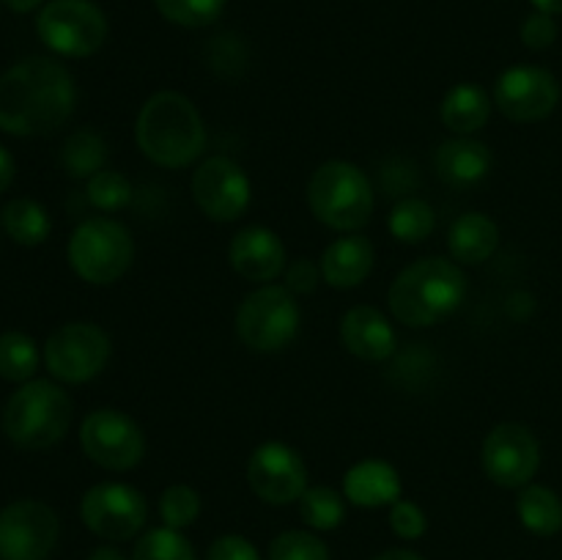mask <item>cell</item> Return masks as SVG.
Wrapping results in <instances>:
<instances>
[{
  "instance_id": "obj_38",
  "label": "cell",
  "mask_w": 562,
  "mask_h": 560,
  "mask_svg": "<svg viewBox=\"0 0 562 560\" xmlns=\"http://www.w3.org/2000/svg\"><path fill=\"white\" fill-rule=\"evenodd\" d=\"M318 280H322V267H316L307 258H300V261L285 267V289L291 294H311L318 285Z\"/></svg>"
},
{
  "instance_id": "obj_42",
  "label": "cell",
  "mask_w": 562,
  "mask_h": 560,
  "mask_svg": "<svg viewBox=\"0 0 562 560\" xmlns=\"http://www.w3.org/2000/svg\"><path fill=\"white\" fill-rule=\"evenodd\" d=\"M3 3L16 14H27V11H36L44 0H3Z\"/></svg>"
},
{
  "instance_id": "obj_40",
  "label": "cell",
  "mask_w": 562,
  "mask_h": 560,
  "mask_svg": "<svg viewBox=\"0 0 562 560\" xmlns=\"http://www.w3.org/2000/svg\"><path fill=\"white\" fill-rule=\"evenodd\" d=\"M88 560H126L124 552L115 547H110V544H104V547H97L91 555H88Z\"/></svg>"
},
{
  "instance_id": "obj_17",
  "label": "cell",
  "mask_w": 562,
  "mask_h": 560,
  "mask_svg": "<svg viewBox=\"0 0 562 560\" xmlns=\"http://www.w3.org/2000/svg\"><path fill=\"white\" fill-rule=\"evenodd\" d=\"M228 261L236 275L258 285L278 280L289 267L283 239L263 225H250L231 239Z\"/></svg>"
},
{
  "instance_id": "obj_24",
  "label": "cell",
  "mask_w": 562,
  "mask_h": 560,
  "mask_svg": "<svg viewBox=\"0 0 562 560\" xmlns=\"http://www.w3.org/2000/svg\"><path fill=\"white\" fill-rule=\"evenodd\" d=\"M516 514L521 525L536 536H554L562 530V500L549 486H538V483L521 486L516 497Z\"/></svg>"
},
{
  "instance_id": "obj_37",
  "label": "cell",
  "mask_w": 562,
  "mask_h": 560,
  "mask_svg": "<svg viewBox=\"0 0 562 560\" xmlns=\"http://www.w3.org/2000/svg\"><path fill=\"white\" fill-rule=\"evenodd\" d=\"M206 560H261V555L245 536L228 533V536H220L217 541H212Z\"/></svg>"
},
{
  "instance_id": "obj_21",
  "label": "cell",
  "mask_w": 562,
  "mask_h": 560,
  "mask_svg": "<svg viewBox=\"0 0 562 560\" xmlns=\"http://www.w3.org/2000/svg\"><path fill=\"white\" fill-rule=\"evenodd\" d=\"M373 258L376 250L368 236H340L322 253V280L333 289H357L371 275Z\"/></svg>"
},
{
  "instance_id": "obj_36",
  "label": "cell",
  "mask_w": 562,
  "mask_h": 560,
  "mask_svg": "<svg viewBox=\"0 0 562 560\" xmlns=\"http://www.w3.org/2000/svg\"><path fill=\"white\" fill-rule=\"evenodd\" d=\"M554 38H558V22H554L552 14L536 11V14H530L521 22V42H525V47L538 53V49L552 47Z\"/></svg>"
},
{
  "instance_id": "obj_3",
  "label": "cell",
  "mask_w": 562,
  "mask_h": 560,
  "mask_svg": "<svg viewBox=\"0 0 562 560\" xmlns=\"http://www.w3.org/2000/svg\"><path fill=\"white\" fill-rule=\"evenodd\" d=\"M467 296V275L453 258H420L409 264L387 291L393 316L406 327H431L456 311Z\"/></svg>"
},
{
  "instance_id": "obj_39",
  "label": "cell",
  "mask_w": 562,
  "mask_h": 560,
  "mask_svg": "<svg viewBox=\"0 0 562 560\" xmlns=\"http://www.w3.org/2000/svg\"><path fill=\"white\" fill-rule=\"evenodd\" d=\"M14 181V157L0 146V192H5Z\"/></svg>"
},
{
  "instance_id": "obj_12",
  "label": "cell",
  "mask_w": 562,
  "mask_h": 560,
  "mask_svg": "<svg viewBox=\"0 0 562 560\" xmlns=\"http://www.w3.org/2000/svg\"><path fill=\"white\" fill-rule=\"evenodd\" d=\"M58 538V514L42 500H14L0 511V560H47Z\"/></svg>"
},
{
  "instance_id": "obj_5",
  "label": "cell",
  "mask_w": 562,
  "mask_h": 560,
  "mask_svg": "<svg viewBox=\"0 0 562 560\" xmlns=\"http://www.w3.org/2000/svg\"><path fill=\"white\" fill-rule=\"evenodd\" d=\"M307 206L327 228L360 231L373 214L371 181L355 163L329 159L307 181Z\"/></svg>"
},
{
  "instance_id": "obj_23",
  "label": "cell",
  "mask_w": 562,
  "mask_h": 560,
  "mask_svg": "<svg viewBox=\"0 0 562 560\" xmlns=\"http://www.w3.org/2000/svg\"><path fill=\"white\" fill-rule=\"evenodd\" d=\"M442 124L448 126L456 135H472V132L483 130L492 115V99L483 91L481 86H472V82H459V86L450 88L442 99Z\"/></svg>"
},
{
  "instance_id": "obj_9",
  "label": "cell",
  "mask_w": 562,
  "mask_h": 560,
  "mask_svg": "<svg viewBox=\"0 0 562 560\" xmlns=\"http://www.w3.org/2000/svg\"><path fill=\"white\" fill-rule=\"evenodd\" d=\"M108 333L91 322H69L44 344V366L58 382L82 384L104 371L110 360Z\"/></svg>"
},
{
  "instance_id": "obj_27",
  "label": "cell",
  "mask_w": 562,
  "mask_h": 560,
  "mask_svg": "<svg viewBox=\"0 0 562 560\" xmlns=\"http://www.w3.org/2000/svg\"><path fill=\"white\" fill-rule=\"evenodd\" d=\"M434 225H437V214H434L431 203L423 201V198H404V201L395 203L387 217L390 234L406 245L426 242Z\"/></svg>"
},
{
  "instance_id": "obj_19",
  "label": "cell",
  "mask_w": 562,
  "mask_h": 560,
  "mask_svg": "<svg viewBox=\"0 0 562 560\" xmlns=\"http://www.w3.org/2000/svg\"><path fill=\"white\" fill-rule=\"evenodd\" d=\"M344 497L357 508H382L401 500V475L382 459L357 461L344 475Z\"/></svg>"
},
{
  "instance_id": "obj_18",
  "label": "cell",
  "mask_w": 562,
  "mask_h": 560,
  "mask_svg": "<svg viewBox=\"0 0 562 560\" xmlns=\"http://www.w3.org/2000/svg\"><path fill=\"white\" fill-rule=\"evenodd\" d=\"M340 340L355 357L382 362L395 351V329L382 311L371 305L349 307L340 318Z\"/></svg>"
},
{
  "instance_id": "obj_25",
  "label": "cell",
  "mask_w": 562,
  "mask_h": 560,
  "mask_svg": "<svg viewBox=\"0 0 562 560\" xmlns=\"http://www.w3.org/2000/svg\"><path fill=\"white\" fill-rule=\"evenodd\" d=\"M3 228L16 245L36 247L47 242L53 220H49L47 209L33 198H14L3 209Z\"/></svg>"
},
{
  "instance_id": "obj_4",
  "label": "cell",
  "mask_w": 562,
  "mask_h": 560,
  "mask_svg": "<svg viewBox=\"0 0 562 560\" xmlns=\"http://www.w3.org/2000/svg\"><path fill=\"white\" fill-rule=\"evenodd\" d=\"M71 423V399L60 384L31 379L14 390L3 410V432L25 450L53 448L66 437Z\"/></svg>"
},
{
  "instance_id": "obj_28",
  "label": "cell",
  "mask_w": 562,
  "mask_h": 560,
  "mask_svg": "<svg viewBox=\"0 0 562 560\" xmlns=\"http://www.w3.org/2000/svg\"><path fill=\"white\" fill-rule=\"evenodd\" d=\"M38 346L31 335L11 333L0 335V377L9 382H31L38 368Z\"/></svg>"
},
{
  "instance_id": "obj_7",
  "label": "cell",
  "mask_w": 562,
  "mask_h": 560,
  "mask_svg": "<svg viewBox=\"0 0 562 560\" xmlns=\"http://www.w3.org/2000/svg\"><path fill=\"white\" fill-rule=\"evenodd\" d=\"M300 333V305L285 285H261L236 311V335L261 355L283 351Z\"/></svg>"
},
{
  "instance_id": "obj_41",
  "label": "cell",
  "mask_w": 562,
  "mask_h": 560,
  "mask_svg": "<svg viewBox=\"0 0 562 560\" xmlns=\"http://www.w3.org/2000/svg\"><path fill=\"white\" fill-rule=\"evenodd\" d=\"M373 560H426V558L417 552H412V549H387V552L376 555Z\"/></svg>"
},
{
  "instance_id": "obj_11",
  "label": "cell",
  "mask_w": 562,
  "mask_h": 560,
  "mask_svg": "<svg viewBox=\"0 0 562 560\" xmlns=\"http://www.w3.org/2000/svg\"><path fill=\"white\" fill-rule=\"evenodd\" d=\"M80 519L104 541H130L146 525L148 503L130 483H97L82 494Z\"/></svg>"
},
{
  "instance_id": "obj_29",
  "label": "cell",
  "mask_w": 562,
  "mask_h": 560,
  "mask_svg": "<svg viewBox=\"0 0 562 560\" xmlns=\"http://www.w3.org/2000/svg\"><path fill=\"white\" fill-rule=\"evenodd\" d=\"M300 516L313 530H335L346 516V497L329 486H307L300 497Z\"/></svg>"
},
{
  "instance_id": "obj_26",
  "label": "cell",
  "mask_w": 562,
  "mask_h": 560,
  "mask_svg": "<svg viewBox=\"0 0 562 560\" xmlns=\"http://www.w3.org/2000/svg\"><path fill=\"white\" fill-rule=\"evenodd\" d=\"M108 163V146L102 137L91 130H80L66 137L64 152H60V165L75 179H91L93 173L104 170Z\"/></svg>"
},
{
  "instance_id": "obj_13",
  "label": "cell",
  "mask_w": 562,
  "mask_h": 560,
  "mask_svg": "<svg viewBox=\"0 0 562 560\" xmlns=\"http://www.w3.org/2000/svg\"><path fill=\"white\" fill-rule=\"evenodd\" d=\"M486 475L503 489H521L541 467V445L521 423H499L486 434L481 448Z\"/></svg>"
},
{
  "instance_id": "obj_14",
  "label": "cell",
  "mask_w": 562,
  "mask_h": 560,
  "mask_svg": "<svg viewBox=\"0 0 562 560\" xmlns=\"http://www.w3.org/2000/svg\"><path fill=\"white\" fill-rule=\"evenodd\" d=\"M252 187L239 163L209 157L192 173V201L214 223H234L247 212Z\"/></svg>"
},
{
  "instance_id": "obj_8",
  "label": "cell",
  "mask_w": 562,
  "mask_h": 560,
  "mask_svg": "<svg viewBox=\"0 0 562 560\" xmlns=\"http://www.w3.org/2000/svg\"><path fill=\"white\" fill-rule=\"evenodd\" d=\"M38 38L64 58H88L108 42V16L91 0H49L36 16Z\"/></svg>"
},
{
  "instance_id": "obj_2",
  "label": "cell",
  "mask_w": 562,
  "mask_h": 560,
  "mask_svg": "<svg viewBox=\"0 0 562 560\" xmlns=\"http://www.w3.org/2000/svg\"><path fill=\"white\" fill-rule=\"evenodd\" d=\"M143 157L159 168H187L206 152V124L179 91H159L143 102L135 124Z\"/></svg>"
},
{
  "instance_id": "obj_1",
  "label": "cell",
  "mask_w": 562,
  "mask_h": 560,
  "mask_svg": "<svg viewBox=\"0 0 562 560\" xmlns=\"http://www.w3.org/2000/svg\"><path fill=\"white\" fill-rule=\"evenodd\" d=\"M75 104V77L53 58L33 55L0 75V130L9 135H49L69 121Z\"/></svg>"
},
{
  "instance_id": "obj_22",
  "label": "cell",
  "mask_w": 562,
  "mask_h": 560,
  "mask_svg": "<svg viewBox=\"0 0 562 560\" xmlns=\"http://www.w3.org/2000/svg\"><path fill=\"white\" fill-rule=\"evenodd\" d=\"M448 247L456 264L475 267V264L488 261V258L494 256V250L499 247L497 223L481 212L461 214V217L450 225Z\"/></svg>"
},
{
  "instance_id": "obj_32",
  "label": "cell",
  "mask_w": 562,
  "mask_h": 560,
  "mask_svg": "<svg viewBox=\"0 0 562 560\" xmlns=\"http://www.w3.org/2000/svg\"><path fill=\"white\" fill-rule=\"evenodd\" d=\"M159 516L173 530H184L201 516V494L187 483H173L159 497Z\"/></svg>"
},
{
  "instance_id": "obj_15",
  "label": "cell",
  "mask_w": 562,
  "mask_h": 560,
  "mask_svg": "<svg viewBox=\"0 0 562 560\" xmlns=\"http://www.w3.org/2000/svg\"><path fill=\"white\" fill-rule=\"evenodd\" d=\"M560 102L558 77L541 66H510L497 77L494 104L516 124H536L554 113Z\"/></svg>"
},
{
  "instance_id": "obj_33",
  "label": "cell",
  "mask_w": 562,
  "mask_h": 560,
  "mask_svg": "<svg viewBox=\"0 0 562 560\" xmlns=\"http://www.w3.org/2000/svg\"><path fill=\"white\" fill-rule=\"evenodd\" d=\"M269 560H333L329 547L307 530H285L269 544Z\"/></svg>"
},
{
  "instance_id": "obj_31",
  "label": "cell",
  "mask_w": 562,
  "mask_h": 560,
  "mask_svg": "<svg viewBox=\"0 0 562 560\" xmlns=\"http://www.w3.org/2000/svg\"><path fill=\"white\" fill-rule=\"evenodd\" d=\"M159 14L181 27H206L223 16L228 0H154Z\"/></svg>"
},
{
  "instance_id": "obj_35",
  "label": "cell",
  "mask_w": 562,
  "mask_h": 560,
  "mask_svg": "<svg viewBox=\"0 0 562 560\" xmlns=\"http://www.w3.org/2000/svg\"><path fill=\"white\" fill-rule=\"evenodd\" d=\"M390 527H393L395 536L415 541V538L426 533L428 519L420 505L412 503V500H398V503L390 505Z\"/></svg>"
},
{
  "instance_id": "obj_20",
  "label": "cell",
  "mask_w": 562,
  "mask_h": 560,
  "mask_svg": "<svg viewBox=\"0 0 562 560\" xmlns=\"http://www.w3.org/2000/svg\"><path fill=\"white\" fill-rule=\"evenodd\" d=\"M494 157L486 143L472 137H453L445 141L434 154V168L439 179L450 187H472L492 173Z\"/></svg>"
},
{
  "instance_id": "obj_34",
  "label": "cell",
  "mask_w": 562,
  "mask_h": 560,
  "mask_svg": "<svg viewBox=\"0 0 562 560\" xmlns=\"http://www.w3.org/2000/svg\"><path fill=\"white\" fill-rule=\"evenodd\" d=\"M132 184L119 170H99L88 179V201L102 212H119L130 203Z\"/></svg>"
},
{
  "instance_id": "obj_6",
  "label": "cell",
  "mask_w": 562,
  "mask_h": 560,
  "mask_svg": "<svg viewBox=\"0 0 562 560\" xmlns=\"http://www.w3.org/2000/svg\"><path fill=\"white\" fill-rule=\"evenodd\" d=\"M135 258L130 228L113 217H88L69 239V264L91 285H110L124 278Z\"/></svg>"
},
{
  "instance_id": "obj_16",
  "label": "cell",
  "mask_w": 562,
  "mask_h": 560,
  "mask_svg": "<svg viewBox=\"0 0 562 560\" xmlns=\"http://www.w3.org/2000/svg\"><path fill=\"white\" fill-rule=\"evenodd\" d=\"M247 481L256 497L269 505L300 503L307 489V464L291 445L263 443L252 450L250 464H247Z\"/></svg>"
},
{
  "instance_id": "obj_43",
  "label": "cell",
  "mask_w": 562,
  "mask_h": 560,
  "mask_svg": "<svg viewBox=\"0 0 562 560\" xmlns=\"http://www.w3.org/2000/svg\"><path fill=\"white\" fill-rule=\"evenodd\" d=\"M532 5L543 14H562V0H532Z\"/></svg>"
},
{
  "instance_id": "obj_30",
  "label": "cell",
  "mask_w": 562,
  "mask_h": 560,
  "mask_svg": "<svg viewBox=\"0 0 562 560\" xmlns=\"http://www.w3.org/2000/svg\"><path fill=\"white\" fill-rule=\"evenodd\" d=\"M132 560H198L190 538L173 527H154L135 544Z\"/></svg>"
},
{
  "instance_id": "obj_10",
  "label": "cell",
  "mask_w": 562,
  "mask_h": 560,
  "mask_svg": "<svg viewBox=\"0 0 562 560\" xmlns=\"http://www.w3.org/2000/svg\"><path fill=\"white\" fill-rule=\"evenodd\" d=\"M80 448L93 464L113 472L137 467L146 456L143 428L121 410H93L80 426Z\"/></svg>"
}]
</instances>
